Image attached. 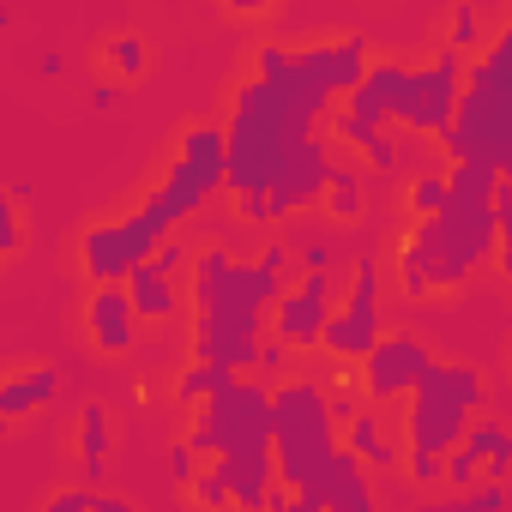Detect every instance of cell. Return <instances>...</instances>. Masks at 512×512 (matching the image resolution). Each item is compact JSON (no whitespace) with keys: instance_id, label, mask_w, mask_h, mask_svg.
Masks as SVG:
<instances>
[{"instance_id":"obj_20","label":"cell","mask_w":512,"mask_h":512,"mask_svg":"<svg viewBox=\"0 0 512 512\" xmlns=\"http://www.w3.org/2000/svg\"><path fill=\"white\" fill-rule=\"evenodd\" d=\"M121 290H127V308H133V320H151V326H163V320H175V314H181V290H175V284H169V278H163L151 260H145V266H133Z\"/></svg>"},{"instance_id":"obj_42","label":"cell","mask_w":512,"mask_h":512,"mask_svg":"<svg viewBox=\"0 0 512 512\" xmlns=\"http://www.w3.org/2000/svg\"><path fill=\"white\" fill-rule=\"evenodd\" d=\"M43 512H91V494L85 488H61V494H49Z\"/></svg>"},{"instance_id":"obj_32","label":"cell","mask_w":512,"mask_h":512,"mask_svg":"<svg viewBox=\"0 0 512 512\" xmlns=\"http://www.w3.org/2000/svg\"><path fill=\"white\" fill-rule=\"evenodd\" d=\"M446 506H452V512H506V482H476V488L452 494Z\"/></svg>"},{"instance_id":"obj_2","label":"cell","mask_w":512,"mask_h":512,"mask_svg":"<svg viewBox=\"0 0 512 512\" xmlns=\"http://www.w3.org/2000/svg\"><path fill=\"white\" fill-rule=\"evenodd\" d=\"M320 133L314 115H302L290 97H278L272 85L247 79L229 103V127H223V187L241 199V193H266L278 163L308 145Z\"/></svg>"},{"instance_id":"obj_11","label":"cell","mask_w":512,"mask_h":512,"mask_svg":"<svg viewBox=\"0 0 512 512\" xmlns=\"http://www.w3.org/2000/svg\"><path fill=\"white\" fill-rule=\"evenodd\" d=\"M332 308H338L332 272H302V284L272 302V338L284 350H320V332H326Z\"/></svg>"},{"instance_id":"obj_23","label":"cell","mask_w":512,"mask_h":512,"mask_svg":"<svg viewBox=\"0 0 512 512\" xmlns=\"http://www.w3.org/2000/svg\"><path fill=\"white\" fill-rule=\"evenodd\" d=\"M205 199H211V187H199V181H193L181 163H169V175L157 181V193L145 199V211H151V217H157V223L175 235V223H187V217H193Z\"/></svg>"},{"instance_id":"obj_12","label":"cell","mask_w":512,"mask_h":512,"mask_svg":"<svg viewBox=\"0 0 512 512\" xmlns=\"http://www.w3.org/2000/svg\"><path fill=\"white\" fill-rule=\"evenodd\" d=\"M326 175H332V151H326V139L314 133L308 145H296V151L278 163L272 187L260 193V205H266V229H272L278 217L302 211V205H320V193H326Z\"/></svg>"},{"instance_id":"obj_18","label":"cell","mask_w":512,"mask_h":512,"mask_svg":"<svg viewBox=\"0 0 512 512\" xmlns=\"http://www.w3.org/2000/svg\"><path fill=\"white\" fill-rule=\"evenodd\" d=\"M500 440H506V422H500V416H482V422H470V428H464V440H458V446L440 458V482H452V488H470V482H476V470H482V458H488Z\"/></svg>"},{"instance_id":"obj_6","label":"cell","mask_w":512,"mask_h":512,"mask_svg":"<svg viewBox=\"0 0 512 512\" xmlns=\"http://www.w3.org/2000/svg\"><path fill=\"white\" fill-rule=\"evenodd\" d=\"M338 434L326 422V386L320 380H278L272 386V470L278 488L302 494L314 482V470L332 458Z\"/></svg>"},{"instance_id":"obj_36","label":"cell","mask_w":512,"mask_h":512,"mask_svg":"<svg viewBox=\"0 0 512 512\" xmlns=\"http://www.w3.org/2000/svg\"><path fill=\"white\" fill-rule=\"evenodd\" d=\"M332 133H338L344 145H356V151H368V145L380 139V127H362V121H356V115H344V109L332 115Z\"/></svg>"},{"instance_id":"obj_38","label":"cell","mask_w":512,"mask_h":512,"mask_svg":"<svg viewBox=\"0 0 512 512\" xmlns=\"http://www.w3.org/2000/svg\"><path fill=\"white\" fill-rule=\"evenodd\" d=\"M506 470H512V434H506V440L482 458V482H506Z\"/></svg>"},{"instance_id":"obj_46","label":"cell","mask_w":512,"mask_h":512,"mask_svg":"<svg viewBox=\"0 0 512 512\" xmlns=\"http://www.w3.org/2000/svg\"><path fill=\"white\" fill-rule=\"evenodd\" d=\"M266 512H320V506H314L308 494H290V488H278V500H272Z\"/></svg>"},{"instance_id":"obj_3","label":"cell","mask_w":512,"mask_h":512,"mask_svg":"<svg viewBox=\"0 0 512 512\" xmlns=\"http://www.w3.org/2000/svg\"><path fill=\"white\" fill-rule=\"evenodd\" d=\"M440 145L452 163H482L500 181L512 175V31H500L482 49V61L464 67V85H458Z\"/></svg>"},{"instance_id":"obj_43","label":"cell","mask_w":512,"mask_h":512,"mask_svg":"<svg viewBox=\"0 0 512 512\" xmlns=\"http://www.w3.org/2000/svg\"><path fill=\"white\" fill-rule=\"evenodd\" d=\"M368 169H374V175H392V169H398V157H392V139H386V133L368 145Z\"/></svg>"},{"instance_id":"obj_16","label":"cell","mask_w":512,"mask_h":512,"mask_svg":"<svg viewBox=\"0 0 512 512\" xmlns=\"http://www.w3.org/2000/svg\"><path fill=\"white\" fill-rule=\"evenodd\" d=\"M79 260H85V278H91L97 290H103V284H127L133 253H127V241H121V217L91 223V229L79 235Z\"/></svg>"},{"instance_id":"obj_14","label":"cell","mask_w":512,"mask_h":512,"mask_svg":"<svg viewBox=\"0 0 512 512\" xmlns=\"http://www.w3.org/2000/svg\"><path fill=\"white\" fill-rule=\"evenodd\" d=\"M223 494L235 512H266L278 500V470H272V446H253V452H223L211 458Z\"/></svg>"},{"instance_id":"obj_28","label":"cell","mask_w":512,"mask_h":512,"mask_svg":"<svg viewBox=\"0 0 512 512\" xmlns=\"http://www.w3.org/2000/svg\"><path fill=\"white\" fill-rule=\"evenodd\" d=\"M235 374H223V368H211V362H193V368H181V380H175V398L181 404H205L211 392H223Z\"/></svg>"},{"instance_id":"obj_5","label":"cell","mask_w":512,"mask_h":512,"mask_svg":"<svg viewBox=\"0 0 512 512\" xmlns=\"http://www.w3.org/2000/svg\"><path fill=\"white\" fill-rule=\"evenodd\" d=\"M482 404H488V386H482V374H476L470 362H428L422 380H416L410 398H404V434H410L404 452H434V458H446V452L464 440V428H470V416H476Z\"/></svg>"},{"instance_id":"obj_4","label":"cell","mask_w":512,"mask_h":512,"mask_svg":"<svg viewBox=\"0 0 512 512\" xmlns=\"http://www.w3.org/2000/svg\"><path fill=\"white\" fill-rule=\"evenodd\" d=\"M500 247V229H494V211L488 199L470 205V199H446L434 217H422L398 253V278L410 296H434V290H458L470 272H482Z\"/></svg>"},{"instance_id":"obj_19","label":"cell","mask_w":512,"mask_h":512,"mask_svg":"<svg viewBox=\"0 0 512 512\" xmlns=\"http://www.w3.org/2000/svg\"><path fill=\"white\" fill-rule=\"evenodd\" d=\"M338 446H344L362 470H374V476H392V470H398V458H404V446L380 428V416H374V410H362V416L338 434Z\"/></svg>"},{"instance_id":"obj_15","label":"cell","mask_w":512,"mask_h":512,"mask_svg":"<svg viewBox=\"0 0 512 512\" xmlns=\"http://www.w3.org/2000/svg\"><path fill=\"white\" fill-rule=\"evenodd\" d=\"M85 326H91L97 350H109V356L133 350V338H139V320H133V308H127V290H121V284L91 290V302H85Z\"/></svg>"},{"instance_id":"obj_27","label":"cell","mask_w":512,"mask_h":512,"mask_svg":"<svg viewBox=\"0 0 512 512\" xmlns=\"http://www.w3.org/2000/svg\"><path fill=\"white\" fill-rule=\"evenodd\" d=\"M440 181H446V199H470V205L494 199V187H500V175H494V169H482V163H452Z\"/></svg>"},{"instance_id":"obj_33","label":"cell","mask_w":512,"mask_h":512,"mask_svg":"<svg viewBox=\"0 0 512 512\" xmlns=\"http://www.w3.org/2000/svg\"><path fill=\"white\" fill-rule=\"evenodd\" d=\"M476 37H482V13L470 7V0H458V7H452V31H446V49L464 55V49H476Z\"/></svg>"},{"instance_id":"obj_25","label":"cell","mask_w":512,"mask_h":512,"mask_svg":"<svg viewBox=\"0 0 512 512\" xmlns=\"http://www.w3.org/2000/svg\"><path fill=\"white\" fill-rule=\"evenodd\" d=\"M109 476V404H85L79 410V482H103Z\"/></svg>"},{"instance_id":"obj_30","label":"cell","mask_w":512,"mask_h":512,"mask_svg":"<svg viewBox=\"0 0 512 512\" xmlns=\"http://www.w3.org/2000/svg\"><path fill=\"white\" fill-rule=\"evenodd\" d=\"M368 410V398H362V386H350V380H338L332 392H326V422H332V434H344L356 416Z\"/></svg>"},{"instance_id":"obj_9","label":"cell","mask_w":512,"mask_h":512,"mask_svg":"<svg viewBox=\"0 0 512 512\" xmlns=\"http://www.w3.org/2000/svg\"><path fill=\"white\" fill-rule=\"evenodd\" d=\"M380 338H386V320H380V266L362 253L356 272H350V296L332 308V320L320 332V350L338 356V362H362Z\"/></svg>"},{"instance_id":"obj_48","label":"cell","mask_w":512,"mask_h":512,"mask_svg":"<svg viewBox=\"0 0 512 512\" xmlns=\"http://www.w3.org/2000/svg\"><path fill=\"white\" fill-rule=\"evenodd\" d=\"M91 512H139V506L121 500V494H91Z\"/></svg>"},{"instance_id":"obj_31","label":"cell","mask_w":512,"mask_h":512,"mask_svg":"<svg viewBox=\"0 0 512 512\" xmlns=\"http://www.w3.org/2000/svg\"><path fill=\"white\" fill-rule=\"evenodd\" d=\"M109 73H115V79H139V73H145V37H133V31L115 37V43H109Z\"/></svg>"},{"instance_id":"obj_40","label":"cell","mask_w":512,"mask_h":512,"mask_svg":"<svg viewBox=\"0 0 512 512\" xmlns=\"http://www.w3.org/2000/svg\"><path fill=\"white\" fill-rule=\"evenodd\" d=\"M302 272H332V241H302Z\"/></svg>"},{"instance_id":"obj_10","label":"cell","mask_w":512,"mask_h":512,"mask_svg":"<svg viewBox=\"0 0 512 512\" xmlns=\"http://www.w3.org/2000/svg\"><path fill=\"white\" fill-rule=\"evenodd\" d=\"M434 362V350L416 332H386L368 356H362V398L368 404H398L410 398V386L422 380V368Z\"/></svg>"},{"instance_id":"obj_49","label":"cell","mask_w":512,"mask_h":512,"mask_svg":"<svg viewBox=\"0 0 512 512\" xmlns=\"http://www.w3.org/2000/svg\"><path fill=\"white\" fill-rule=\"evenodd\" d=\"M115 97H121V91H115V79H103V85H91V109H115Z\"/></svg>"},{"instance_id":"obj_17","label":"cell","mask_w":512,"mask_h":512,"mask_svg":"<svg viewBox=\"0 0 512 512\" xmlns=\"http://www.w3.org/2000/svg\"><path fill=\"white\" fill-rule=\"evenodd\" d=\"M404 85V61H368L362 85L344 97V115H356L362 127H386L392 121V97Z\"/></svg>"},{"instance_id":"obj_35","label":"cell","mask_w":512,"mask_h":512,"mask_svg":"<svg viewBox=\"0 0 512 512\" xmlns=\"http://www.w3.org/2000/svg\"><path fill=\"white\" fill-rule=\"evenodd\" d=\"M440 205H446V181H440V175H416V187H410V211H416V223L434 217Z\"/></svg>"},{"instance_id":"obj_34","label":"cell","mask_w":512,"mask_h":512,"mask_svg":"<svg viewBox=\"0 0 512 512\" xmlns=\"http://www.w3.org/2000/svg\"><path fill=\"white\" fill-rule=\"evenodd\" d=\"M151 266H157V272L175 284V278L193 266V247H187V241H175V235H163V241H157V253H151Z\"/></svg>"},{"instance_id":"obj_7","label":"cell","mask_w":512,"mask_h":512,"mask_svg":"<svg viewBox=\"0 0 512 512\" xmlns=\"http://www.w3.org/2000/svg\"><path fill=\"white\" fill-rule=\"evenodd\" d=\"M272 446V386L260 380H229L223 392H211L205 404H193V428H187V452L199 464L223 458V452H253Z\"/></svg>"},{"instance_id":"obj_22","label":"cell","mask_w":512,"mask_h":512,"mask_svg":"<svg viewBox=\"0 0 512 512\" xmlns=\"http://www.w3.org/2000/svg\"><path fill=\"white\" fill-rule=\"evenodd\" d=\"M175 163L199 181V187H223V127L217 121H193L187 133H181V151H175Z\"/></svg>"},{"instance_id":"obj_21","label":"cell","mask_w":512,"mask_h":512,"mask_svg":"<svg viewBox=\"0 0 512 512\" xmlns=\"http://www.w3.org/2000/svg\"><path fill=\"white\" fill-rule=\"evenodd\" d=\"M61 392V374L49 362L37 368H19L13 380H0V422H13V416H31V410H49Z\"/></svg>"},{"instance_id":"obj_45","label":"cell","mask_w":512,"mask_h":512,"mask_svg":"<svg viewBox=\"0 0 512 512\" xmlns=\"http://www.w3.org/2000/svg\"><path fill=\"white\" fill-rule=\"evenodd\" d=\"M260 266H266V272H272V278L284 284V272H290V247H284V241H272V247L260 253Z\"/></svg>"},{"instance_id":"obj_37","label":"cell","mask_w":512,"mask_h":512,"mask_svg":"<svg viewBox=\"0 0 512 512\" xmlns=\"http://www.w3.org/2000/svg\"><path fill=\"white\" fill-rule=\"evenodd\" d=\"M19 247V199H0V260Z\"/></svg>"},{"instance_id":"obj_50","label":"cell","mask_w":512,"mask_h":512,"mask_svg":"<svg viewBox=\"0 0 512 512\" xmlns=\"http://www.w3.org/2000/svg\"><path fill=\"white\" fill-rule=\"evenodd\" d=\"M7 434H13V422H0V440H7Z\"/></svg>"},{"instance_id":"obj_13","label":"cell","mask_w":512,"mask_h":512,"mask_svg":"<svg viewBox=\"0 0 512 512\" xmlns=\"http://www.w3.org/2000/svg\"><path fill=\"white\" fill-rule=\"evenodd\" d=\"M290 55H296V67H302V79H314V85H320V97H326V103L350 97V91L362 85V73H368V43H362V37L308 43V49H290Z\"/></svg>"},{"instance_id":"obj_44","label":"cell","mask_w":512,"mask_h":512,"mask_svg":"<svg viewBox=\"0 0 512 512\" xmlns=\"http://www.w3.org/2000/svg\"><path fill=\"white\" fill-rule=\"evenodd\" d=\"M326 512H380V500H374V488H362V494H344V500H332Z\"/></svg>"},{"instance_id":"obj_51","label":"cell","mask_w":512,"mask_h":512,"mask_svg":"<svg viewBox=\"0 0 512 512\" xmlns=\"http://www.w3.org/2000/svg\"><path fill=\"white\" fill-rule=\"evenodd\" d=\"M416 512H422V506H416Z\"/></svg>"},{"instance_id":"obj_24","label":"cell","mask_w":512,"mask_h":512,"mask_svg":"<svg viewBox=\"0 0 512 512\" xmlns=\"http://www.w3.org/2000/svg\"><path fill=\"white\" fill-rule=\"evenodd\" d=\"M362 488H368V470H362V464H356V458H350L344 446H332V458H326V464L314 470V482H308L302 494H308V500H314V506L326 512L332 500H344V494H362Z\"/></svg>"},{"instance_id":"obj_39","label":"cell","mask_w":512,"mask_h":512,"mask_svg":"<svg viewBox=\"0 0 512 512\" xmlns=\"http://www.w3.org/2000/svg\"><path fill=\"white\" fill-rule=\"evenodd\" d=\"M398 464L410 470V482H440V458L434 452H404Z\"/></svg>"},{"instance_id":"obj_1","label":"cell","mask_w":512,"mask_h":512,"mask_svg":"<svg viewBox=\"0 0 512 512\" xmlns=\"http://www.w3.org/2000/svg\"><path fill=\"white\" fill-rule=\"evenodd\" d=\"M284 296V284L260 260H235V253L211 247L193 260V308H199V338L193 362H211L235 380L253 374V350L266 338V314Z\"/></svg>"},{"instance_id":"obj_41","label":"cell","mask_w":512,"mask_h":512,"mask_svg":"<svg viewBox=\"0 0 512 512\" xmlns=\"http://www.w3.org/2000/svg\"><path fill=\"white\" fill-rule=\"evenodd\" d=\"M169 476H175V482H193V476H199V458L187 452V440L169 446Z\"/></svg>"},{"instance_id":"obj_47","label":"cell","mask_w":512,"mask_h":512,"mask_svg":"<svg viewBox=\"0 0 512 512\" xmlns=\"http://www.w3.org/2000/svg\"><path fill=\"white\" fill-rule=\"evenodd\" d=\"M37 73H43V79H61V73H67V55L43 49V55H37Z\"/></svg>"},{"instance_id":"obj_29","label":"cell","mask_w":512,"mask_h":512,"mask_svg":"<svg viewBox=\"0 0 512 512\" xmlns=\"http://www.w3.org/2000/svg\"><path fill=\"white\" fill-rule=\"evenodd\" d=\"M253 374H260V386L296 380V350H284L278 338H260V350H253Z\"/></svg>"},{"instance_id":"obj_8","label":"cell","mask_w":512,"mask_h":512,"mask_svg":"<svg viewBox=\"0 0 512 512\" xmlns=\"http://www.w3.org/2000/svg\"><path fill=\"white\" fill-rule=\"evenodd\" d=\"M458 79H464V55H452V49L440 43L434 61L404 67V85H398V97H392V121L410 127V133L440 139L446 121H452V103H458Z\"/></svg>"},{"instance_id":"obj_26","label":"cell","mask_w":512,"mask_h":512,"mask_svg":"<svg viewBox=\"0 0 512 512\" xmlns=\"http://www.w3.org/2000/svg\"><path fill=\"white\" fill-rule=\"evenodd\" d=\"M326 211L338 217V223H356L362 217V175L350 169V163H332V175H326Z\"/></svg>"}]
</instances>
